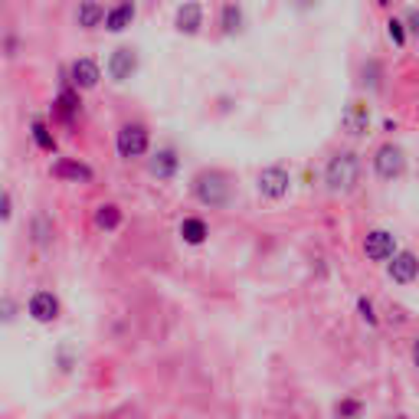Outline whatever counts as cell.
I'll list each match as a JSON object with an SVG mask.
<instances>
[{"instance_id": "11", "label": "cell", "mask_w": 419, "mask_h": 419, "mask_svg": "<svg viewBox=\"0 0 419 419\" xmlns=\"http://www.w3.org/2000/svg\"><path fill=\"white\" fill-rule=\"evenodd\" d=\"M53 174L56 177H66V181H82V183L92 181V167H86V164H79V161H56Z\"/></svg>"}, {"instance_id": "18", "label": "cell", "mask_w": 419, "mask_h": 419, "mask_svg": "<svg viewBox=\"0 0 419 419\" xmlns=\"http://www.w3.org/2000/svg\"><path fill=\"white\" fill-rule=\"evenodd\" d=\"M33 138H36V144H40L43 151H53L56 148L53 135H49V128H46L43 121H36V125H33Z\"/></svg>"}, {"instance_id": "17", "label": "cell", "mask_w": 419, "mask_h": 419, "mask_svg": "<svg viewBox=\"0 0 419 419\" xmlns=\"http://www.w3.org/2000/svg\"><path fill=\"white\" fill-rule=\"evenodd\" d=\"M119 223H121L119 206H112V204L98 206V213H96V226H98V229H115Z\"/></svg>"}, {"instance_id": "6", "label": "cell", "mask_w": 419, "mask_h": 419, "mask_svg": "<svg viewBox=\"0 0 419 419\" xmlns=\"http://www.w3.org/2000/svg\"><path fill=\"white\" fill-rule=\"evenodd\" d=\"M289 174L282 171V167H266V171L259 174V190L262 197H272V200H282V197L289 194Z\"/></svg>"}, {"instance_id": "15", "label": "cell", "mask_w": 419, "mask_h": 419, "mask_svg": "<svg viewBox=\"0 0 419 419\" xmlns=\"http://www.w3.org/2000/svg\"><path fill=\"white\" fill-rule=\"evenodd\" d=\"M181 236L183 243H190V246H200L210 233H206V223L204 220H197V216H190V220H183L181 223Z\"/></svg>"}, {"instance_id": "4", "label": "cell", "mask_w": 419, "mask_h": 419, "mask_svg": "<svg viewBox=\"0 0 419 419\" xmlns=\"http://www.w3.org/2000/svg\"><path fill=\"white\" fill-rule=\"evenodd\" d=\"M119 154L121 158H141L144 151H148V131L141 128V125H125L119 131Z\"/></svg>"}, {"instance_id": "1", "label": "cell", "mask_w": 419, "mask_h": 419, "mask_svg": "<svg viewBox=\"0 0 419 419\" xmlns=\"http://www.w3.org/2000/svg\"><path fill=\"white\" fill-rule=\"evenodd\" d=\"M357 177H360V161H357L351 151H344V154H334L331 164H328V171H324V181H328V187H331L334 194L354 190Z\"/></svg>"}, {"instance_id": "21", "label": "cell", "mask_w": 419, "mask_h": 419, "mask_svg": "<svg viewBox=\"0 0 419 419\" xmlns=\"http://www.w3.org/2000/svg\"><path fill=\"white\" fill-rule=\"evenodd\" d=\"M7 216H10V197L0 190V220H7Z\"/></svg>"}, {"instance_id": "2", "label": "cell", "mask_w": 419, "mask_h": 419, "mask_svg": "<svg viewBox=\"0 0 419 419\" xmlns=\"http://www.w3.org/2000/svg\"><path fill=\"white\" fill-rule=\"evenodd\" d=\"M197 197H200L206 206H226V200H229V181H226L220 171L200 174V177H197Z\"/></svg>"}, {"instance_id": "13", "label": "cell", "mask_w": 419, "mask_h": 419, "mask_svg": "<svg viewBox=\"0 0 419 419\" xmlns=\"http://www.w3.org/2000/svg\"><path fill=\"white\" fill-rule=\"evenodd\" d=\"M200 20H204L200 3H183L181 10H177V26H181V33H197L200 30Z\"/></svg>"}, {"instance_id": "22", "label": "cell", "mask_w": 419, "mask_h": 419, "mask_svg": "<svg viewBox=\"0 0 419 419\" xmlns=\"http://www.w3.org/2000/svg\"><path fill=\"white\" fill-rule=\"evenodd\" d=\"M360 312H364V318H367V321H370V324L376 321V318H374V305H370V301H367V298H360Z\"/></svg>"}, {"instance_id": "7", "label": "cell", "mask_w": 419, "mask_h": 419, "mask_svg": "<svg viewBox=\"0 0 419 419\" xmlns=\"http://www.w3.org/2000/svg\"><path fill=\"white\" fill-rule=\"evenodd\" d=\"M30 314L43 324L56 321V314H59V301H56L53 291H36V295L30 298Z\"/></svg>"}, {"instance_id": "14", "label": "cell", "mask_w": 419, "mask_h": 419, "mask_svg": "<svg viewBox=\"0 0 419 419\" xmlns=\"http://www.w3.org/2000/svg\"><path fill=\"white\" fill-rule=\"evenodd\" d=\"M131 20H135V7H131V3H119L115 10L105 13V26L112 33H121L125 26H131Z\"/></svg>"}, {"instance_id": "9", "label": "cell", "mask_w": 419, "mask_h": 419, "mask_svg": "<svg viewBox=\"0 0 419 419\" xmlns=\"http://www.w3.org/2000/svg\"><path fill=\"white\" fill-rule=\"evenodd\" d=\"M102 73H98V63L96 59H75L73 63V82L75 89H96Z\"/></svg>"}, {"instance_id": "20", "label": "cell", "mask_w": 419, "mask_h": 419, "mask_svg": "<svg viewBox=\"0 0 419 419\" xmlns=\"http://www.w3.org/2000/svg\"><path fill=\"white\" fill-rule=\"evenodd\" d=\"M390 40H393L397 46L406 43V36H403V23L399 20H390Z\"/></svg>"}, {"instance_id": "10", "label": "cell", "mask_w": 419, "mask_h": 419, "mask_svg": "<svg viewBox=\"0 0 419 419\" xmlns=\"http://www.w3.org/2000/svg\"><path fill=\"white\" fill-rule=\"evenodd\" d=\"M416 269H419V262L413 252H399L393 262H390V279L399 282V285H406V282L416 279Z\"/></svg>"}, {"instance_id": "5", "label": "cell", "mask_w": 419, "mask_h": 419, "mask_svg": "<svg viewBox=\"0 0 419 419\" xmlns=\"http://www.w3.org/2000/svg\"><path fill=\"white\" fill-rule=\"evenodd\" d=\"M393 249H397L393 233H387V229H374V233H367V239H364L367 259H374V262H387V259H393Z\"/></svg>"}, {"instance_id": "19", "label": "cell", "mask_w": 419, "mask_h": 419, "mask_svg": "<svg viewBox=\"0 0 419 419\" xmlns=\"http://www.w3.org/2000/svg\"><path fill=\"white\" fill-rule=\"evenodd\" d=\"M239 23H243V10L229 3V7H226V10H223V26H226V30H229V33H233V30H239Z\"/></svg>"}, {"instance_id": "16", "label": "cell", "mask_w": 419, "mask_h": 419, "mask_svg": "<svg viewBox=\"0 0 419 419\" xmlns=\"http://www.w3.org/2000/svg\"><path fill=\"white\" fill-rule=\"evenodd\" d=\"M105 20V7L102 3H82L79 7V26H86V30H92V26H98V23Z\"/></svg>"}, {"instance_id": "8", "label": "cell", "mask_w": 419, "mask_h": 419, "mask_svg": "<svg viewBox=\"0 0 419 419\" xmlns=\"http://www.w3.org/2000/svg\"><path fill=\"white\" fill-rule=\"evenodd\" d=\"M135 69H138V56L131 53V49H115V53H112V59H108V73H112V79H115V82H125V79H131V75H135Z\"/></svg>"}, {"instance_id": "12", "label": "cell", "mask_w": 419, "mask_h": 419, "mask_svg": "<svg viewBox=\"0 0 419 419\" xmlns=\"http://www.w3.org/2000/svg\"><path fill=\"white\" fill-rule=\"evenodd\" d=\"M148 171L154 174V177H174V171H177V154L174 151H158L154 158L148 161Z\"/></svg>"}, {"instance_id": "3", "label": "cell", "mask_w": 419, "mask_h": 419, "mask_svg": "<svg viewBox=\"0 0 419 419\" xmlns=\"http://www.w3.org/2000/svg\"><path fill=\"white\" fill-rule=\"evenodd\" d=\"M376 174L383 177V181H393V177H399L403 174V167H406V158H403V151L397 148V144H383V148L376 151Z\"/></svg>"}]
</instances>
